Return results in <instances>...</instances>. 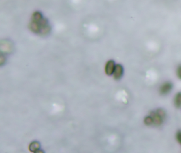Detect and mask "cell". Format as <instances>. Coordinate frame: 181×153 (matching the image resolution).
<instances>
[{
	"instance_id": "1",
	"label": "cell",
	"mask_w": 181,
	"mask_h": 153,
	"mask_svg": "<svg viewBox=\"0 0 181 153\" xmlns=\"http://www.w3.org/2000/svg\"><path fill=\"white\" fill-rule=\"evenodd\" d=\"M173 88V84L171 82H166L161 85L159 88V92L161 95H166L169 93Z\"/></svg>"
},
{
	"instance_id": "2",
	"label": "cell",
	"mask_w": 181,
	"mask_h": 153,
	"mask_svg": "<svg viewBox=\"0 0 181 153\" xmlns=\"http://www.w3.org/2000/svg\"><path fill=\"white\" fill-rule=\"evenodd\" d=\"M123 74V68L121 66V64H117L115 66L114 72H113V76L114 79L116 80L120 79Z\"/></svg>"
},
{
	"instance_id": "3",
	"label": "cell",
	"mask_w": 181,
	"mask_h": 153,
	"mask_svg": "<svg viewBox=\"0 0 181 153\" xmlns=\"http://www.w3.org/2000/svg\"><path fill=\"white\" fill-rule=\"evenodd\" d=\"M150 115L152 117L154 120V124L156 126H161L163 122L164 118H163L161 116H160L156 112H152Z\"/></svg>"
},
{
	"instance_id": "4",
	"label": "cell",
	"mask_w": 181,
	"mask_h": 153,
	"mask_svg": "<svg viewBox=\"0 0 181 153\" xmlns=\"http://www.w3.org/2000/svg\"><path fill=\"white\" fill-rule=\"evenodd\" d=\"M115 67V65L114 61H108L105 66V72L108 76H111L114 72Z\"/></svg>"
},
{
	"instance_id": "5",
	"label": "cell",
	"mask_w": 181,
	"mask_h": 153,
	"mask_svg": "<svg viewBox=\"0 0 181 153\" xmlns=\"http://www.w3.org/2000/svg\"><path fill=\"white\" fill-rule=\"evenodd\" d=\"M29 28L31 31L35 33H40L41 26L39 22L32 20L29 24Z\"/></svg>"
},
{
	"instance_id": "6",
	"label": "cell",
	"mask_w": 181,
	"mask_h": 153,
	"mask_svg": "<svg viewBox=\"0 0 181 153\" xmlns=\"http://www.w3.org/2000/svg\"><path fill=\"white\" fill-rule=\"evenodd\" d=\"M40 148V144L37 141L33 142L29 146V150L32 152H37L38 150Z\"/></svg>"
},
{
	"instance_id": "7",
	"label": "cell",
	"mask_w": 181,
	"mask_h": 153,
	"mask_svg": "<svg viewBox=\"0 0 181 153\" xmlns=\"http://www.w3.org/2000/svg\"><path fill=\"white\" fill-rule=\"evenodd\" d=\"M175 106L179 108L181 107V93H178L175 96L174 98Z\"/></svg>"
},
{
	"instance_id": "8",
	"label": "cell",
	"mask_w": 181,
	"mask_h": 153,
	"mask_svg": "<svg viewBox=\"0 0 181 153\" xmlns=\"http://www.w3.org/2000/svg\"><path fill=\"white\" fill-rule=\"evenodd\" d=\"M42 19H43L42 14H41L40 12H38V11H36V12H34L33 14V16H32L33 21L39 22V21H40V20H42Z\"/></svg>"
},
{
	"instance_id": "9",
	"label": "cell",
	"mask_w": 181,
	"mask_h": 153,
	"mask_svg": "<svg viewBox=\"0 0 181 153\" xmlns=\"http://www.w3.org/2000/svg\"><path fill=\"white\" fill-rule=\"evenodd\" d=\"M50 30H51L50 27L48 24L46 26H44L41 28L40 33L42 35H46V34L49 33L50 32Z\"/></svg>"
},
{
	"instance_id": "10",
	"label": "cell",
	"mask_w": 181,
	"mask_h": 153,
	"mask_svg": "<svg viewBox=\"0 0 181 153\" xmlns=\"http://www.w3.org/2000/svg\"><path fill=\"white\" fill-rule=\"evenodd\" d=\"M144 122L147 126H150L152 124H154V120L151 115L148 116L144 119Z\"/></svg>"
},
{
	"instance_id": "11",
	"label": "cell",
	"mask_w": 181,
	"mask_h": 153,
	"mask_svg": "<svg viewBox=\"0 0 181 153\" xmlns=\"http://www.w3.org/2000/svg\"><path fill=\"white\" fill-rule=\"evenodd\" d=\"M156 112L160 116H161L163 118H164V119L165 118V117H166V113H165V112L164 110H162L161 109H158Z\"/></svg>"
},
{
	"instance_id": "12",
	"label": "cell",
	"mask_w": 181,
	"mask_h": 153,
	"mask_svg": "<svg viewBox=\"0 0 181 153\" xmlns=\"http://www.w3.org/2000/svg\"><path fill=\"white\" fill-rule=\"evenodd\" d=\"M176 138L178 142L181 144V131H178L176 135Z\"/></svg>"
},
{
	"instance_id": "13",
	"label": "cell",
	"mask_w": 181,
	"mask_h": 153,
	"mask_svg": "<svg viewBox=\"0 0 181 153\" xmlns=\"http://www.w3.org/2000/svg\"><path fill=\"white\" fill-rule=\"evenodd\" d=\"M176 74H177L178 78L181 80V65L178 67L177 70H176Z\"/></svg>"
}]
</instances>
